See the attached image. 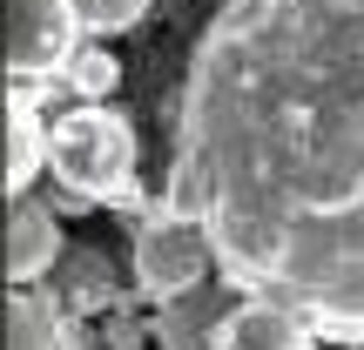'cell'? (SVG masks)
Listing matches in <instances>:
<instances>
[{"label":"cell","mask_w":364,"mask_h":350,"mask_svg":"<svg viewBox=\"0 0 364 350\" xmlns=\"http://www.w3.org/2000/svg\"><path fill=\"white\" fill-rule=\"evenodd\" d=\"M7 350H68L61 310L34 290H14L7 297Z\"/></svg>","instance_id":"8"},{"label":"cell","mask_w":364,"mask_h":350,"mask_svg":"<svg viewBox=\"0 0 364 350\" xmlns=\"http://www.w3.org/2000/svg\"><path fill=\"white\" fill-rule=\"evenodd\" d=\"M75 34H81L75 0H7V75L14 81L68 75V61L81 54Z\"/></svg>","instance_id":"4"},{"label":"cell","mask_w":364,"mask_h":350,"mask_svg":"<svg viewBox=\"0 0 364 350\" xmlns=\"http://www.w3.org/2000/svg\"><path fill=\"white\" fill-rule=\"evenodd\" d=\"M54 256H61L54 209L34 202V195H14V209H7V276H14V290L34 283L41 270H54Z\"/></svg>","instance_id":"6"},{"label":"cell","mask_w":364,"mask_h":350,"mask_svg":"<svg viewBox=\"0 0 364 350\" xmlns=\"http://www.w3.org/2000/svg\"><path fill=\"white\" fill-rule=\"evenodd\" d=\"M243 303V297H236ZM230 310H209V303H196V297H176V303H162V324H156V337L162 350H216V324Z\"/></svg>","instance_id":"9"},{"label":"cell","mask_w":364,"mask_h":350,"mask_svg":"<svg viewBox=\"0 0 364 350\" xmlns=\"http://www.w3.org/2000/svg\"><path fill=\"white\" fill-rule=\"evenodd\" d=\"M162 202L209 229L230 290L364 344V0H223Z\"/></svg>","instance_id":"1"},{"label":"cell","mask_w":364,"mask_h":350,"mask_svg":"<svg viewBox=\"0 0 364 350\" xmlns=\"http://www.w3.org/2000/svg\"><path fill=\"white\" fill-rule=\"evenodd\" d=\"M216 350H317V330L304 317L277 310V303H230V317L216 324Z\"/></svg>","instance_id":"5"},{"label":"cell","mask_w":364,"mask_h":350,"mask_svg":"<svg viewBox=\"0 0 364 350\" xmlns=\"http://www.w3.org/2000/svg\"><path fill=\"white\" fill-rule=\"evenodd\" d=\"M48 135L54 128H41L34 94L14 81V108H7V195H27V182L41 175V162H48Z\"/></svg>","instance_id":"7"},{"label":"cell","mask_w":364,"mask_h":350,"mask_svg":"<svg viewBox=\"0 0 364 350\" xmlns=\"http://www.w3.org/2000/svg\"><path fill=\"white\" fill-rule=\"evenodd\" d=\"M115 81H122V61H115V54H102V48H81L75 61H68V88H75L81 102H102Z\"/></svg>","instance_id":"10"},{"label":"cell","mask_w":364,"mask_h":350,"mask_svg":"<svg viewBox=\"0 0 364 350\" xmlns=\"http://www.w3.org/2000/svg\"><path fill=\"white\" fill-rule=\"evenodd\" d=\"M81 27H95V34H115V27H135L149 13V0H75Z\"/></svg>","instance_id":"11"},{"label":"cell","mask_w":364,"mask_h":350,"mask_svg":"<svg viewBox=\"0 0 364 350\" xmlns=\"http://www.w3.org/2000/svg\"><path fill=\"white\" fill-rule=\"evenodd\" d=\"M203 276H216V243H209V229L189 222V216H176L169 202H156L149 222L135 229V283L156 303H176V297L209 290Z\"/></svg>","instance_id":"3"},{"label":"cell","mask_w":364,"mask_h":350,"mask_svg":"<svg viewBox=\"0 0 364 350\" xmlns=\"http://www.w3.org/2000/svg\"><path fill=\"white\" fill-rule=\"evenodd\" d=\"M48 175L81 202H129L135 195V128L115 108H68L48 135Z\"/></svg>","instance_id":"2"}]
</instances>
